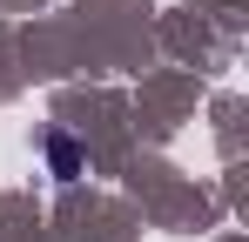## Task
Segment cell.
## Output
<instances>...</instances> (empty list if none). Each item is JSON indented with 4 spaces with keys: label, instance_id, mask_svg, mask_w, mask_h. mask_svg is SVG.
<instances>
[{
    "label": "cell",
    "instance_id": "6da1fadb",
    "mask_svg": "<svg viewBox=\"0 0 249 242\" xmlns=\"http://www.w3.org/2000/svg\"><path fill=\"white\" fill-rule=\"evenodd\" d=\"M47 161H54V175H61V182H74V175H81V148H74L68 135H54V141H47Z\"/></svg>",
    "mask_w": 249,
    "mask_h": 242
}]
</instances>
